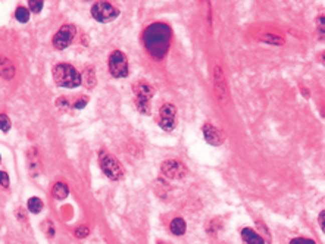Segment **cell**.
Segmentation results:
<instances>
[{
  "instance_id": "20",
  "label": "cell",
  "mask_w": 325,
  "mask_h": 244,
  "mask_svg": "<svg viewBox=\"0 0 325 244\" xmlns=\"http://www.w3.org/2000/svg\"><path fill=\"white\" fill-rule=\"evenodd\" d=\"M43 6H44L43 0H31V2H28V8H30V11H33L34 14L42 12Z\"/></svg>"
},
{
  "instance_id": "1",
  "label": "cell",
  "mask_w": 325,
  "mask_h": 244,
  "mask_svg": "<svg viewBox=\"0 0 325 244\" xmlns=\"http://www.w3.org/2000/svg\"><path fill=\"white\" fill-rule=\"evenodd\" d=\"M171 37L173 31L167 24L154 23L144 30L143 45L154 59H162L170 49Z\"/></svg>"
},
{
  "instance_id": "30",
  "label": "cell",
  "mask_w": 325,
  "mask_h": 244,
  "mask_svg": "<svg viewBox=\"0 0 325 244\" xmlns=\"http://www.w3.org/2000/svg\"><path fill=\"white\" fill-rule=\"evenodd\" d=\"M324 216H325V212L322 210V212L319 213V226H321V229H324Z\"/></svg>"
},
{
  "instance_id": "22",
  "label": "cell",
  "mask_w": 325,
  "mask_h": 244,
  "mask_svg": "<svg viewBox=\"0 0 325 244\" xmlns=\"http://www.w3.org/2000/svg\"><path fill=\"white\" fill-rule=\"evenodd\" d=\"M75 237L77 238H86L87 235L90 234V229H88V226H86V225H83V226H78L77 229H75Z\"/></svg>"
},
{
  "instance_id": "13",
  "label": "cell",
  "mask_w": 325,
  "mask_h": 244,
  "mask_svg": "<svg viewBox=\"0 0 325 244\" xmlns=\"http://www.w3.org/2000/svg\"><path fill=\"white\" fill-rule=\"evenodd\" d=\"M52 194H53L55 199L64 200L69 196V188L64 182H56L55 187H53V190H52Z\"/></svg>"
},
{
  "instance_id": "24",
  "label": "cell",
  "mask_w": 325,
  "mask_h": 244,
  "mask_svg": "<svg viewBox=\"0 0 325 244\" xmlns=\"http://www.w3.org/2000/svg\"><path fill=\"white\" fill-rule=\"evenodd\" d=\"M260 40H263V42H266V43H272V45H281V43H284L282 39L274 37V36H269V34H265L263 37H260Z\"/></svg>"
},
{
  "instance_id": "9",
  "label": "cell",
  "mask_w": 325,
  "mask_h": 244,
  "mask_svg": "<svg viewBox=\"0 0 325 244\" xmlns=\"http://www.w3.org/2000/svg\"><path fill=\"white\" fill-rule=\"evenodd\" d=\"M215 91H217L218 99L224 103L225 102V94H227V90H225V78L222 75V71L221 68H215Z\"/></svg>"
},
{
  "instance_id": "12",
  "label": "cell",
  "mask_w": 325,
  "mask_h": 244,
  "mask_svg": "<svg viewBox=\"0 0 325 244\" xmlns=\"http://www.w3.org/2000/svg\"><path fill=\"white\" fill-rule=\"evenodd\" d=\"M241 238L246 244H265L263 238L260 237L259 234H256L252 228H244L241 231Z\"/></svg>"
},
{
  "instance_id": "2",
  "label": "cell",
  "mask_w": 325,
  "mask_h": 244,
  "mask_svg": "<svg viewBox=\"0 0 325 244\" xmlns=\"http://www.w3.org/2000/svg\"><path fill=\"white\" fill-rule=\"evenodd\" d=\"M53 78L59 87L75 89L81 84V75L74 67L68 64H59L53 68Z\"/></svg>"
},
{
  "instance_id": "25",
  "label": "cell",
  "mask_w": 325,
  "mask_h": 244,
  "mask_svg": "<svg viewBox=\"0 0 325 244\" xmlns=\"http://www.w3.org/2000/svg\"><path fill=\"white\" fill-rule=\"evenodd\" d=\"M290 244H315V241H313V240H309V238H302V237H299V238L291 240Z\"/></svg>"
},
{
  "instance_id": "26",
  "label": "cell",
  "mask_w": 325,
  "mask_h": 244,
  "mask_svg": "<svg viewBox=\"0 0 325 244\" xmlns=\"http://www.w3.org/2000/svg\"><path fill=\"white\" fill-rule=\"evenodd\" d=\"M0 184L3 187H9V175L6 172H0Z\"/></svg>"
},
{
  "instance_id": "6",
  "label": "cell",
  "mask_w": 325,
  "mask_h": 244,
  "mask_svg": "<svg viewBox=\"0 0 325 244\" xmlns=\"http://www.w3.org/2000/svg\"><path fill=\"white\" fill-rule=\"evenodd\" d=\"M75 27L74 25H64L53 37V46L58 50H64L68 46L72 43L74 37H75Z\"/></svg>"
},
{
  "instance_id": "21",
  "label": "cell",
  "mask_w": 325,
  "mask_h": 244,
  "mask_svg": "<svg viewBox=\"0 0 325 244\" xmlns=\"http://www.w3.org/2000/svg\"><path fill=\"white\" fill-rule=\"evenodd\" d=\"M9 128H11V121H9L8 115L0 113V130H2L3 133H8Z\"/></svg>"
},
{
  "instance_id": "3",
  "label": "cell",
  "mask_w": 325,
  "mask_h": 244,
  "mask_svg": "<svg viewBox=\"0 0 325 244\" xmlns=\"http://www.w3.org/2000/svg\"><path fill=\"white\" fill-rule=\"evenodd\" d=\"M91 15L96 21L106 24L113 21L115 18H118L119 11L116 8H113L112 3H109V2H97L91 8Z\"/></svg>"
},
{
  "instance_id": "14",
  "label": "cell",
  "mask_w": 325,
  "mask_h": 244,
  "mask_svg": "<svg viewBox=\"0 0 325 244\" xmlns=\"http://www.w3.org/2000/svg\"><path fill=\"white\" fill-rule=\"evenodd\" d=\"M170 229H171V232H173L174 235H183L186 232V229H187L186 221L183 218H175L171 222V225H170Z\"/></svg>"
},
{
  "instance_id": "11",
  "label": "cell",
  "mask_w": 325,
  "mask_h": 244,
  "mask_svg": "<svg viewBox=\"0 0 325 244\" xmlns=\"http://www.w3.org/2000/svg\"><path fill=\"white\" fill-rule=\"evenodd\" d=\"M15 75V68L11 64V61L5 56H0V77L5 80H11Z\"/></svg>"
},
{
  "instance_id": "4",
  "label": "cell",
  "mask_w": 325,
  "mask_h": 244,
  "mask_svg": "<svg viewBox=\"0 0 325 244\" xmlns=\"http://www.w3.org/2000/svg\"><path fill=\"white\" fill-rule=\"evenodd\" d=\"M109 71L115 78H124L128 75V61L121 50H115L109 56Z\"/></svg>"
},
{
  "instance_id": "23",
  "label": "cell",
  "mask_w": 325,
  "mask_h": 244,
  "mask_svg": "<svg viewBox=\"0 0 325 244\" xmlns=\"http://www.w3.org/2000/svg\"><path fill=\"white\" fill-rule=\"evenodd\" d=\"M159 125L162 130L165 131H171L175 127V121H170V119H159Z\"/></svg>"
},
{
  "instance_id": "31",
  "label": "cell",
  "mask_w": 325,
  "mask_h": 244,
  "mask_svg": "<svg viewBox=\"0 0 325 244\" xmlns=\"http://www.w3.org/2000/svg\"><path fill=\"white\" fill-rule=\"evenodd\" d=\"M0 162H2V156H0Z\"/></svg>"
},
{
  "instance_id": "28",
  "label": "cell",
  "mask_w": 325,
  "mask_h": 244,
  "mask_svg": "<svg viewBox=\"0 0 325 244\" xmlns=\"http://www.w3.org/2000/svg\"><path fill=\"white\" fill-rule=\"evenodd\" d=\"M66 105H68V102H66V99H64V97L56 100V106H58V108H65Z\"/></svg>"
},
{
  "instance_id": "15",
  "label": "cell",
  "mask_w": 325,
  "mask_h": 244,
  "mask_svg": "<svg viewBox=\"0 0 325 244\" xmlns=\"http://www.w3.org/2000/svg\"><path fill=\"white\" fill-rule=\"evenodd\" d=\"M175 115H177V109L171 103H167L160 108L159 111V119H170V121H175Z\"/></svg>"
},
{
  "instance_id": "27",
  "label": "cell",
  "mask_w": 325,
  "mask_h": 244,
  "mask_svg": "<svg viewBox=\"0 0 325 244\" xmlns=\"http://www.w3.org/2000/svg\"><path fill=\"white\" fill-rule=\"evenodd\" d=\"M318 23H319V34H321V37H324V17L322 15L319 17Z\"/></svg>"
},
{
  "instance_id": "18",
  "label": "cell",
  "mask_w": 325,
  "mask_h": 244,
  "mask_svg": "<svg viewBox=\"0 0 325 244\" xmlns=\"http://www.w3.org/2000/svg\"><path fill=\"white\" fill-rule=\"evenodd\" d=\"M15 18L22 24L28 23V20H30V9H27V8H24V6L17 8V11H15Z\"/></svg>"
},
{
  "instance_id": "5",
  "label": "cell",
  "mask_w": 325,
  "mask_h": 244,
  "mask_svg": "<svg viewBox=\"0 0 325 244\" xmlns=\"http://www.w3.org/2000/svg\"><path fill=\"white\" fill-rule=\"evenodd\" d=\"M100 166H102V171L105 172V175L112 181H116V179H121L124 177V169H122L121 163L112 155L102 153L100 155Z\"/></svg>"
},
{
  "instance_id": "17",
  "label": "cell",
  "mask_w": 325,
  "mask_h": 244,
  "mask_svg": "<svg viewBox=\"0 0 325 244\" xmlns=\"http://www.w3.org/2000/svg\"><path fill=\"white\" fill-rule=\"evenodd\" d=\"M27 207H28V210L31 213H40L43 210V201H42V199H39V197H31V199L28 200Z\"/></svg>"
},
{
  "instance_id": "10",
  "label": "cell",
  "mask_w": 325,
  "mask_h": 244,
  "mask_svg": "<svg viewBox=\"0 0 325 244\" xmlns=\"http://www.w3.org/2000/svg\"><path fill=\"white\" fill-rule=\"evenodd\" d=\"M134 93H135L137 99L150 100L153 97V94H154V90L149 84H146V83H138V84L134 86Z\"/></svg>"
},
{
  "instance_id": "29",
  "label": "cell",
  "mask_w": 325,
  "mask_h": 244,
  "mask_svg": "<svg viewBox=\"0 0 325 244\" xmlns=\"http://www.w3.org/2000/svg\"><path fill=\"white\" fill-rule=\"evenodd\" d=\"M86 103H87L86 99H83V100H78V102L75 103V108H77V109H81V108H84V106H86Z\"/></svg>"
},
{
  "instance_id": "16",
  "label": "cell",
  "mask_w": 325,
  "mask_h": 244,
  "mask_svg": "<svg viewBox=\"0 0 325 244\" xmlns=\"http://www.w3.org/2000/svg\"><path fill=\"white\" fill-rule=\"evenodd\" d=\"M81 81L88 89H91V87L96 86V75H94V69L93 68H87L86 71H84V74H83Z\"/></svg>"
},
{
  "instance_id": "7",
  "label": "cell",
  "mask_w": 325,
  "mask_h": 244,
  "mask_svg": "<svg viewBox=\"0 0 325 244\" xmlns=\"http://www.w3.org/2000/svg\"><path fill=\"white\" fill-rule=\"evenodd\" d=\"M162 174L167 178H171V179L183 178L186 175V168L177 160H167L162 165Z\"/></svg>"
},
{
  "instance_id": "8",
  "label": "cell",
  "mask_w": 325,
  "mask_h": 244,
  "mask_svg": "<svg viewBox=\"0 0 325 244\" xmlns=\"http://www.w3.org/2000/svg\"><path fill=\"white\" fill-rule=\"evenodd\" d=\"M203 135H205L206 141L212 146H221L224 143V137H222L221 131L211 124L203 125Z\"/></svg>"
},
{
  "instance_id": "19",
  "label": "cell",
  "mask_w": 325,
  "mask_h": 244,
  "mask_svg": "<svg viewBox=\"0 0 325 244\" xmlns=\"http://www.w3.org/2000/svg\"><path fill=\"white\" fill-rule=\"evenodd\" d=\"M135 103H137V109L141 112V113H144V115L150 113V103H149V100L135 99Z\"/></svg>"
}]
</instances>
